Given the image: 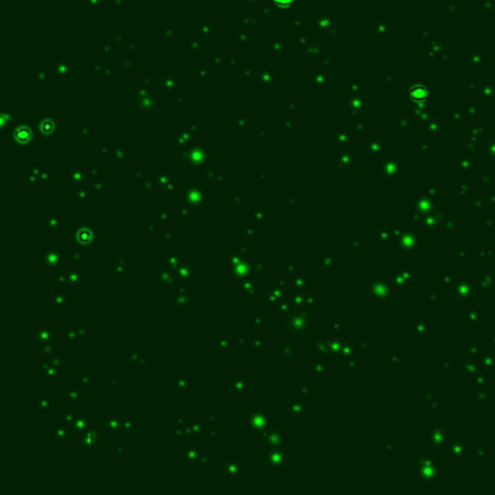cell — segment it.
I'll return each instance as SVG.
<instances>
[{
	"label": "cell",
	"instance_id": "3",
	"mask_svg": "<svg viewBox=\"0 0 495 495\" xmlns=\"http://www.w3.org/2000/svg\"><path fill=\"white\" fill-rule=\"evenodd\" d=\"M51 127H53V124H51L50 121H48V122H44V124H42V131L47 133V131H48L47 128H51Z\"/></svg>",
	"mask_w": 495,
	"mask_h": 495
},
{
	"label": "cell",
	"instance_id": "1",
	"mask_svg": "<svg viewBox=\"0 0 495 495\" xmlns=\"http://www.w3.org/2000/svg\"><path fill=\"white\" fill-rule=\"evenodd\" d=\"M31 131L28 130V128H19L18 131H16V134H15V137H16V140L18 141H26L28 138H31Z\"/></svg>",
	"mask_w": 495,
	"mask_h": 495
},
{
	"label": "cell",
	"instance_id": "2",
	"mask_svg": "<svg viewBox=\"0 0 495 495\" xmlns=\"http://www.w3.org/2000/svg\"><path fill=\"white\" fill-rule=\"evenodd\" d=\"M273 3L278 7H287L293 3V0H273Z\"/></svg>",
	"mask_w": 495,
	"mask_h": 495
}]
</instances>
